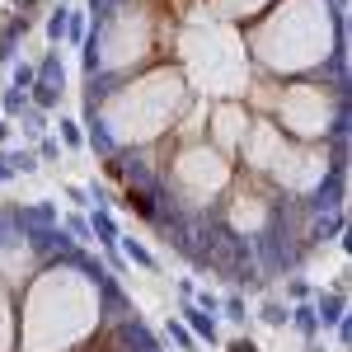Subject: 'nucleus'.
I'll return each instance as SVG.
<instances>
[{"mask_svg":"<svg viewBox=\"0 0 352 352\" xmlns=\"http://www.w3.org/2000/svg\"><path fill=\"white\" fill-rule=\"evenodd\" d=\"M66 94V66H61V52H47L38 66H33V89H28V104L33 109H56Z\"/></svg>","mask_w":352,"mask_h":352,"instance_id":"1","label":"nucleus"},{"mask_svg":"<svg viewBox=\"0 0 352 352\" xmlns=\"http://www.w3.org/2000/svg\"><path fill=\"white\" fill-rule=\"evenodd\" d=\"M113 174H122L132 192H146V197H160V192H164L160 174L141 160V155H122V151H118V155H113Z\"/></svg>","mask_w":352,"mask_h":352,"instance_id":"2","label":"nucleus"},{"mask_svg":"<svg viewBox=\"0 0 352 352\" xmlns=\"http://www.w3.org/2000/svg\"><path fill=\"white\" fill-rule=\"evenodd\" d=\"M305 217H329V212H343V169H329L320 179V188L300 202Z\"/></svg>","mask_w":352,"mask_h":352,"instance_id":"3","label":"nucleus"},{"mask_svg":"<svg viewBox=\"0 0 352 352\" xmlns=\"http://www.w3.org/2000/svg\"><path fill=\"white\" fill-rule=\"evenodd\" d=\"M85 146L94 151V155H104V160H113L118 155V141H113V132H109V122L99 118V109L94 104H85Z\"/></svg>","mask_w":352,"mask_h":352,"instance_id":"4","label":"nucleus"},{"mask_svg":"<svg viewBox=\"0 0 352 352\" xmlns=\"http://www.w3.org/2000/svg\"><path fill=\"white\" fill-rule=\"evenodd\" d=\"M118 343H122V352H160L155 333L146 329V320H141V315H127V320L118 324Z\"/></svg>","mask_w":352,"mask_h":352,"instance_id":"5","label":"nucleus"},{"mask_svg":"<svg viewBox=\"0 0 352 352\" xmlns=\"http://www.w3.org/2000/svg\"><path fill=\"white\" fill-rule=\"evenodd\" d=\"M179 315H184V329H188V333L197 338V343H217V338H221V329H217V315H207V310H197L192 300H184V310H179Z\"/></svg>","mask_w":352,"mask_h":352,"instance_id":"6","label":"nucleus"},{"mask_svg":"<svg viewBox=\"0 0 352 352\" xmlns=\"http://www.w3.org/2000/svg\"><path fill=\"white\" fill-rule=\"evenodd\" d=\"M315 320H320V329H333L343 315H348V296H343V287H333V292H320L315 296Z\"/></svg>","mask_w":352,"mask_h":352,"instance_id":"7","label":"nucleus"},{"mask_svg":"<svg viewBox=\"0 0 352 352\" xmlns=\"http://www.w3.org/2000/svg\"><path fill=\"white\" fill-rule=\"evenodd\" d=\"M89 230H94V240H99V249H118V221H113V212L109 207H94L89 212Z\"/></svg>","mask_w":352,"mask_h":352,"instance_id":"8","label":"nucleus"},{"mask_svg":"<svg viewBox=\"0 0 352 352\" xmlns=\"http://www.w3.org/2000/svg\"><path fill=\"white\" fill-rule=\"evenodd\" d=\"M99 310H104L109 320H122V315H127V292L118 287V277L99 282Z\"/></svg>","mask_w":352,"mask_h":352,"instance_id":"9","label":"nucleus"},{"mask_svg":"<svg viewBox=\"0 0 352 352\" xmlns=\"http://www.w3.org/2000/svg\"><path fill=\"white\" fill-rule=\"evenodd\" d=\"M287 324L296 329V333L305 338V343H315V338H320V320H315L310 300H296V305H292V320H287Z\"/></svg>","mask_w":352,"mask_h":352,"instance_id":"10","label":"nucleus"},{"mask_svg":"<svg viewBox=\"0 0 352 352\" xmlns=\"http://www.w3.org/2000/svg\"><path fill=\"white\" fill-rule=\"evenodd\" d=\"M118 254H122V258H132L136 268H146V272L160 268V258H155V254H151V249H146L141 240H118Z\"/></svg>","mask_w":352,"mask_h":352,"instance_id":"11","label":"nucleus"},{"mask_svg":"<svg viewBox=\"0 0 352 352\" xmlns=\"http://www.w3.org/2000/svg\"><path fill=\"white\" fill-rule=\"evenodd\" d=\"M56 141H61V151H80L85 146V127L76 122V118H61V122H56Z\"/></svg>","mask_w":352,"mask_h":352,"instance_id":"12","label":"nucleus"},{"mask_svg":"<svg viewBox=\"0 0 352 352\" xmlns=\"http://www.w3.org/2000/svg\"><path fill=\"white\" fill-rule=\"evenodd\" d=\"M24 109H28V94H24V89H5V94H0V118H5V122H10V118H19Z\"/></svg>","mask_w":352,"mask_h":352,"instance_id":"13","label":"nucleus"},{"mask_svg":"<svg viewBox=\"0 0 352 352\" xmlns=\"http://www.w3.org/2000/svg\"><path fill=\"white\" fill-rule=\"evenodd\" d=\"M164 333H169V343H174L179 352H197V338L184 329V320H169V324H164Z\"/></svg>","mask_w":352,"mask_h":352,"instance_id":"14","label":"nucleus"},{"mask_svg":"<svg viewBox=\"0 0 352 352\" xmlns=\"http://www.w3.org/2000/svg\"><path fill=\"white\" fill-rule=\"evenodd\" d=\"M61 230H66V235H71L76 244H89V240H94V230H89V217H80V212L61 221Z\"/></svg>","mask_w":352,"mask_h":352,"instance_id":"15","label":"nucleus"},{"mask_svg":"<svg viewBox=\"0 0 352 352\" xmlns=\"http://www.w3.org/2000/svg\"><path fill=\"white\" fill-rule=\"evenodd\" d=\"M263 324H272V329H287V320H292V305H282V300H263Z\"/></svg>","mask_w":352,"mask_h":352,"instance_id":"16","label":"nucleus"},{"mask_svg":"<svg viewBox=\"0 0 352 352\" xmlns=\"http://www.w3.org/2000/svg\"><path fill=\"white\" fill-rule=\"evenodd\" d=\"M221 315H226L230 324H244V320H249V305H244V296H240V292H230V296L221 300Z\"/></svg>","mask_w":352,"mask_h":352,"instance_id":"17","label":"nucleus"},{"mask_svg":"<svg viewBox=\"0 0 352 352\" xmlns=\"http://www.w3.org/2000/svg\"><path fill=\"white\" fill-rule=\"evenodd\" d=\"M19 118H24V132L33 136V141H38V136H47V113H43V109H33V104H28Z\"/></svg>","mask_w":352,"mask_h":352,"instance_id":"18","label":"nucleus"},{"mask_svg":"<svg viewBox=\"0 0 352 352\" xmlns=\"http://www.w3.org/2000/svg\"><path fill=\"white\" fill-rule=\"evenodd\" d=\"M118 5H122V0H89L94 28H109V24H113V14H118Z\"/></svg>","mask_w":352,"mask_h":352,"instance_id":"19","label":"nucleus"},{"mask_svg":"<svg viewBox=\"0 0 352 352\" xmlns=\"http://www.w3.org/2000/svg\"><path fill=\"white\" fill-rule=\"evenodd\" d=\"M89 38V24H85L80 10H66V43H85Z\"/></svg>","mask_w":352,"mask_h":352,"instance_id":"20","label":"nucleus"},{"mask_svg":"<svg viewBox=\"0 0 352 352\" xmlns=\"http://www.w3.org/2000/svg\"><path fill=\"white\" fill-rule=\"evenodd\" d=\"M5 160H10L14 174H33V169H38V155H33V151H5Z\"/></svg>","mask_w":352,"mask_h":352,"instance_id":"21","label":"nucleus"},{"mask_svg":"<svg viewBox=\"0 0 352 352\" xmlns=\"http://www.w3.org/2000/svg\"><path fill=\"white\" fill-rule=\"evenodd\" d=\"M113 76H89V104H94V109H99V99H109L113 94Z\"/></svg>","mask_w":352,"mask_h":352,"instance_id":"22","label":"nucleus"},{"mask_svg":"<svg viewBox=\"0 0 352 352\" xmlns=\"http://www.w3.org/2000/svg\"><path fill=\"white\" fill-rule=\"evenodd\" d=\"M47 38H52V43L66 38V5H56L52 14H47Z\"/></svg>","mask_w":352,"mask_h":352,"instance_id":"23","label":"nucleus"},{"mask_svg":"<svg viewBox=\"0 0 352 352\" xmlns=\"http://www.w3.org/2000/svg\"><path fill=\"white\" fill-rule=\"evenodd\" d=\"M192 305L207 315H221V296H212V292H192Z\"/></svg>","mask_w":352,"mask_h":352,"instance_id":"24","label":"nucleus"},{"mask_svg":"<svg viewBox=\"0 0 352 352\" xmlns=\"http://www.w3.org/2000/svg\"><path fill=\"white\" fill-rule=\"evenodd\" d=\"M14 89H33V66H28V61H19V66H14Z\"/></svg>","mask_w":352,"mask_h":352,"instance_id":"25","label":"nucleus"},{"mask_svg":"<svg viewBox=\"0 0 352 352\" xmlns=\"http://www.w3.org/2000/svg\"><path fill=\"white\" fill-rule=\"evenodd\" d=\"M38 155H43V160H56V155H61V141H56V136H38Z\"/></svg>","mask_w":352,"mask_h":352,"instance_id":"26","label":"nucleus"},{"mask_svg":"<svg viewBox=\"0 0 352 352\" xmlns=\"http://www.w3.org/2000/svg\"><path fill=\"white\" fill-rule=\"evenodd\" d=\"M66 202H76V207H89V212H94V202H89V192H85L80 184H66Z\"/></svg>","mask_w":352,"mask_h":352,"instance_id":"27","label":"nucleus"},{"mask_svg":"<svg viewBox=\"0 0 352 352\" xmlns=\"http://www.w3.org/2000/svg\"><path fill=\"white\" fill-rule=\"evenodd\" d=\"M310 296H315L310 282H300V277H296V282H292V300H310Z\"/></svg>","mask_w":352,"mask_h":352,"instance_id":"28","label":"nucleus"},{"mask_svg":"<svg viewBox=\"0 0 352 352\" xmlns=\"http://www.w3.org/2000/svg\"><path fill=\"white\" fill-rule=\"evenodd\" d=\"M14 179H19V174L10 169V160H5V151H0V184H14Z\"/></svg>","mask_w":352,"mask_h":352,"instance_id":"29","label":"nucleus"},{"mask_svg":"<svg viewBox=\"0 0 352 352\" xmlns=\"http://www.w3.org/2000/svg\"><path fill=\"white\" fill-rule=\"evenodd\" d=\"M230 352H258V343H254V338H235V343H230Z\"/></svg>","mask_w":352,"mask_h":352,"instance_id":"30","label":"nucleus"},{"mask_svg":"<svg viewBox=\"0 0 352 352\" xmlns=\"http://www.w3.org/2000/svg\"><path fill=\"white\" fill-rule=\"evenodd\" d=\"M5 141H10V122L0 118V146H5Z\"/></svg>","mask_w":352,"mask_h":352,"instance_id":"31","label":"nucleus"},{"mask_svg":"<svg viewBox=\"0 0 352 352\" xmlns=\"http://www.w3.org/2000/svg\"><path fill=\"white\" fill-rule=\"evenodd\" d=\"M305 352H324V348H320V343H305Z\"/></svg>","mask_w":352,"mask_h":352,"instance_id":"32","label":"nucleus"},{"mask_svg":"<svg viewBox=\"0 0 352 352\" xmlns=\"http://www.w3.org/2000/svg\"><path fill=\"white\" fill-rule=\"evenodd\" d=\"M329 5H333V10H343V0H329Z\"/></svg>","mask_w":352,"mask_h":352,"instance_id":"33","label":"nucleus"}]
</instances>
